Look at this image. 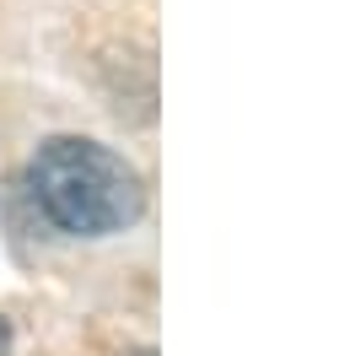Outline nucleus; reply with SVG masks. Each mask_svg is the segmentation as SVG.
Returning <instances> with one entry per match:
<instances>
[{
  "label": "nucleus",
  "mask_w": 350,
  "mask_h": 356,
  "mask_svg": "<svg viewBox=\"0 0 350 356\" xmlns=\"http://www.w3.org/2000/svg\"><path fill=\"white\" fill-rule=\"evenodd\" d=\"M0 356H11V330H6V318H0Z\"/></svg>",
  "instance_id": "2"
},
{
  "label": "nucleus",
  "mask_w": 350,
  "mask_h": 356,
  "mask_svg": "<svg viewBox=\"0 0 350 356\" xmlns=\"http://www.w3.org/2000/svg\"><path fill=\"white\" fill-rule=\"evenodd\" d=\"M33 200L70 238H113L140 222L146 184L119 152L87 135H54L27 162Z\"/></svg>",
  "instance_id": "1"
}]
</instances>
